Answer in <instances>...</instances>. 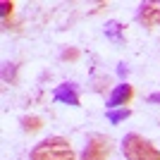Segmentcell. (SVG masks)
<instances>
[{
  "label": "cell",
  "mask_w": 160,
  "mask_h": 160,
  "mask_svg": "<svg viewBox=\"0 0 160 160\" xmlns=\"http://www.w3.org/2000/svg\"><path fill=\"white\" fill-rule=\"evenodd\" d=\"M117 74H120V77H124V74H127V65H124V62L117 67Z\"/></svg>",
  "instance_id": "cell-15"
},
{
  "label": "cell",
  "mask_w": 160,
  "mask_h": 160,
  "mask_svg": "<svg viewBox=\"0 0 160 160\" xmlns=\"http://www.w3.org/2000/svg\"><path fill=\"white\" fill-rule=\"evenodd\" d=\"M132 115V110L129 108H115V110H108L105 112V117H108V122L110 124H120V122H124Z\"/></svg>",
  "instance_id": "cell-8"
},
{
  "label": "cell",
  "mask_w": 160,
  "mask_h": 160,
  "mask_svg": "<svg viewBox=\"0 0 160 160\" xmlns=\"http://www.w3.org/2000/svg\"><path fill=\"white\" fill-rule=\"evenodd\" d=\"M148 103H160V93H151L148 96Z\"/></svg>",
  "instance_id": "cell-14"
},
{
  "label": "cell",
  "mask_w": 160,
  "mask_h": 160,
  "mask_svg": "<svg viewBox=\"0 0 160 160\" xmlns=\"http://www.w3.org/2000/svg\"><path fill=\"white\" fill-rule=\"evenodd\" d=\"M122 153L127 160H160V151L136 132L127 134L122 139Z\"/></svg>",
  "instance_id": "cell-2"
},
{
  "label": "cell",
  "mask_w": 160,
  "mask_h": 160,
  "mask_svg": "<svg viewBox=\"0 0 160 160\" xmlns=\"http://www.w3.org/2000/svg\"><path fill=\"white\" fill-rule=\"evenodd\" d=\"M110 139L103 134H91L86 139V146L81 151V160H108L110 158Z\"/></svg>",
  "instance_id": "cell-3"
},
{
  "label": "cell",
  "mask_w": 160,
  "mask_h": 160,
  "mask_svg": "<svg viewBox=\"0 0 160 160\" xmlns=\"http://www.w3.org/2000/svg\"><path fill=\"white\" fill-rule=\"evenodd\" d=\"M0 12H2V22H10L14 14V2L12 0H2L0 2Z\"/></svg>",
  "instance_id": "cell-11"
},
{
  "label": "cell",
  "mask_w": 160,
  "mask_h": 160,
  "mask_svg": "<svg viewBox=\"0 0 160 160\" xmlns=\"http://www.w3.org/2000/svg\"><path fill=\"white\" fill-rule=\"evenodd\" d=\"M91 86H93L96 93H105V91H110V77H98Z\"/></svg>",
  "instance_id": "cell-12"
},
{
  "label": "cell",
  "mask_w": 160,
  "mask_h": 160,
  "mask_svg": "<svg viewBox=\"0 0 160 160\" xmlns=\"http://www.w3.org/2000/svg\"><path fill=\"white\" fill-rule=\"evenodd\" d=\"M105 36L112 41H124V27L120 22H108L105 24Z\"/></svg>",
  "instance_id": "cell-9"
},
{
  "label": "cell",
  "mask_w": 160,
  "mask_h": 160,
  "mask_svg": "<svg viewBox=\"0 0 160 160\" xmlns=\"http://www.w3.org/2000/svg\"><path fill=\"white\" fill-rule=\"evenodd\" d=\"M134 98V86L127 84V81H122L117 86L112 88V93L108 98V110H115V108H127Z\"/></svg>",
  "instance_id": "cell-6"
},
{
  "label": "cell",
  "mask_w": 160,
  "mask_h": 160,
  "mask_svg": "<svg viewBox=\"0 0 160 160\" xmlns=\"http://www.w3.org/2000/svg\"><path fill=\"white\" fill-rule=\"evenodd\" d=\"M17 69H19V65L7 62V65H5V81H14V79H17Z\"/></svg>",
  "instance_id": "cell-13"
},
{
  "label": "cell",
  "mask_w": 160,
  "mask_h": 160,
  "mask_svg": "<svg viewBox=\"0 0 160 160\" xmlns=\"http://www.w3.org/2000/svg\"><path fill=\"white\" fill-rule=\"evenodd\" d=\"M31 160H77V153L69 139L48 136L31 148Z\"/></svg>",
  "instance_id": "cell-1"
},
{
  "label": "cell",
  "mask_w": 160,
  "mask_h": 160,
  "mask_svg": "<svg viewBox=\"0 0 160 160\" xmlns=\"http://www.w3.org/2000/svg\"><path fill=\"white\" fill-rule=\"evenodd\" d=\"M53 98H55V103H62V105H72V108L81 105L79 86H77L74 81H65V84H60V86H55Z\"/></svg>",
  "instance_id": "cell-5"
},
{
  "label": "cell",
  "mask_w": 160,
  "mask_h": 160,
  "mask_svg": "<svg viewBox=\"0 0 160 160\" xmlns=\"http://www.w3.org/2000/svg\"><path fill=\"white\" fill-rule=\"evenodd\" d=\"M79 58H81V50H79V48H74V46L65 48V50L60 53V60L62 62H77Z\"/></svg>",
  "instance_id": "cell-10"
},
{
  "label": "cell",
  "mask_w": 160,
  "mask_h": 160,
  "mask_svg": "<svg viewBox=\"0 0 160 160\" xmlns=\"http://www.w3.org/2000/svg\"><path fill=\"white\" fill-rule=\"evenodd\" d=\"M136 22L143 29H158L160 27V0H148L136 7Z\"/></svg>",
  "instance_id": "cell-4"
},
{
  "label": "cell",
  "mask_w": 160,
  "mask_h": 160,
  "mask_svg": "<svg viewBox=\"0 0 160 160\" xmlns=\"http://www.w3.org/2000/svg\"><path fill=\"white\" fill-rule=\"evenodd\" d=\"M43 117H38V115H24L22 117V129L27 134H36V132H41L43 129Z\"/></svg>",
  "instance_id": "cell-7"
}]
</instances>
